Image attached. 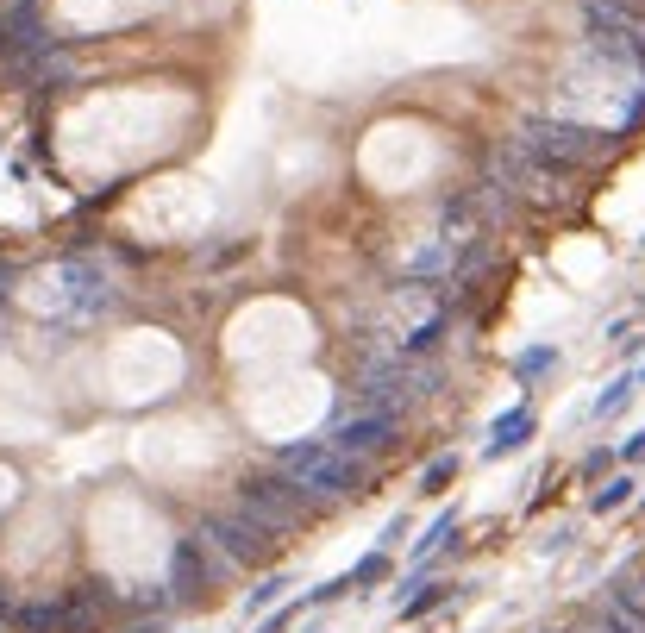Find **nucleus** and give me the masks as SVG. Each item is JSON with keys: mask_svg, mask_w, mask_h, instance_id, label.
<instances>
[{"mask_svg": "<svg viewBox=\"0 0 645 633\" xmlns=\"http://www.w3.org/2000/svg\"><path fill=\"white\" fill-rule=\"evenodd\" d=\"M276 464H282V471H289L301 489H314L320 502H332V496H364V489H370V464L357 458V452H339L332 439L282 445Z\"/></svg>", "mask_w": 645, "mask_h": 633, "instance_id": "obj_1", "label": "nucleus"}, {"mask_svg": "<svg viewBox=\"0 0 645 633\" xmlns=\"http://www.w3.org/2000/svg\"><path fill=\"white\" fill-rule=\"evenodd\" d=\"M238 502H245V514H251V521H264L270 533H295L307 514L326 508L314 489H301L289 471H251L245 483H238Z\"/></svg>", "mask_w": 645, "mask_h": 633, "instance_id": "obj_2", "label": "nucleus"}, {"mask_svg": "<svg viewBox=\"0 0 645 633\" xmlns=\"http://www.w3.org/2000/svg\"><path fill=\"white\" fill-rule=\"evenodd\" d=\"M201 539H207V546L226 558V565H238V571L264 565V558H270V546H276V533H270L264 521H251L245 508H238V514H207Z\"/></svg>", "mask_w": 645, "mask_h": 633, "instance_id": "obj_3", "label": "nucleus"}, {"mask_svg": "<svg viewBox=\"0 0 645 633\" xmlns=\"http://www.w3.org/2000/svg\"><path fill=\"white\" fill-rule=\"evenodd\" d=\"M207 552H213L207 539H176V552H170V596H176V602H201V596H213V577L226 571V558L213 565Z\"/></svg>", "mask_w": 645, "mask_h": 633, "instance_id": "obj_4", "label": "nucleus"}, {"mask_svg": "<svg viewBox=\"0 0 645 633\" xmlns=\"http://www.w3.org/2000/svg\"><path fill=\"white\" fill-rule=\"evenodd\" d=\"M126 596L113 590V583H76V590L63 596V627L57 633H101L107 615H119Z\"/></svg>", "mask_w": 645, "mask_h": 633, "instance_id": "obj_5", "label": "nucleus"}, {"mask_svg": "<svg viewBox=\"0 0 645 633\" xmlns=\"http://www.w3.org/2000/svg\"><path fill=\"white\" fill-rule=\"evenodd\" d=\"M395 427H401L395 408H357V414L339 420V427H332L326 439L339 445V452H357V458H364V452H382V445L395 439Z\"/></svg>", "mask_w": 645, "mask_h": 633, "instance_id": "obj_6", "label": "nucleus"}, {"mask_svg": "<svg viewBox=\"0 0 645 633\" xmlns=\"http://www.w3.org/2000/svg\"><path fill=\"white\" fill-rule=\"evenodd\" d=\"M533 433H539V414H533L527 402H520L514 414H501L495 427H489V445H483V458H508V452H520V445H527Z\"/></svg>", "mask_w": 645, "mask_h": 633, "instance_id": "obj_7", "label": "nucleus"}, {"mask_svg": "<svg viewBox=\"0 0 645 633\" xmlns=\"http://www.w3.org/2000/svg\"><path fill=\"white\" fill-rule=\"evenodd\" d=\"M451 533H458V508H439V514H433V527H426V533L414 539V552H408V565L420 571V565H426V558H433V552L445 546V539H451Z\"/></svg>", "mask_w": 645, "mask_h": 633, "instance_id": "obj_8", "label": "nucleus"}, {"mask_svg": "<svg viewBox=\"0 0 645 633\" xmlns=\"http://www.w3.org/2000/svg\"><path fill=\"white\" fill-rule=\"evenodd\" d=\"M13 627L19 633H57L63 627V602H26V608H13Z\"/></svg>", "mask_w": 645, "mask_h": 633, "instance_id": "obj_9", "label": "nucleus"}, {"mask_svg": "<svg viewBox=\"0 0 645 633\" xmlns=\"http://www.w3.org/2000/svg\"><path fill=\"white\" fill-rule=\"evenodd\" d=\"M289 590H295V583H289V571H270V577L257 583L251 596H245V615H251V621H257V615H270V608H276L282 596H289Z\"/></svg>", "mask_w": 645, "mask_h": 633, "instance_id": "obj_10", "label": "nucleus"}, {"mask_svg": "<svg viewBox=\"0 0 645 633\" xmlns=\"http://www.w3.org/2000/svg\"><path fill=\"white\" fill-rule=\"evenodd\" d=\"M633 389H639V370H627V377H614L602 395H595V420H614L620 408H627L633 402Z\"/></svg>", "mask_w": 645, "mask_h": 633, "instance_id": "obj_11", "label": "nucleus"}, {"mask_svg": "<svg viewBox=\"0 0 645 633\" xmlns=\"http://www.w3.org/2000/svg\"><path fill=\"white\" fill-rule=\"evenodd\" d=\"M458 596V583H426L420 596H401V621H420V615H433L439 602H451Z\"/></svg>", "mask_w": 645, "mask_h": 633, "instance_id": "obj_12", "label": "nucleus"}, {"mask_svg": "<svg viewBox=\"0 0 645 633\" xmlns=\"http://www.w3.org/2000/svg\"><path fill=\"white\" fill-rule=\"evenodd\" d=\"M458 471H464V458H458V452L433 458V464L420 471V496H445V483H458Z\"/></svg>", "mask_w": 645, "mask_h": 633, "instance_id": "obj_13", "label": "nucleus"}, {"mask_svg": "<svg viewBox=\"0 0 645 633\" xmlns=\"http://www.w3.org/2000/svg\"><path fill=\"white\" fill-rule=\"evenodd\" d=\"M552 364H558V345H533V351H520V358H514V377L533 383V377H545Z\"/></svg>", "mask_w": 645, "mask_h": 633, "instance_id": "obj_14", "label": "nucleus"}, {"mask_svg": "<svg viewBox=\"0 0 645 633\" xmlns=\"http://www.w3.org/2000/svg\"><path fill=\"white\" fill-rule=\"evenodd\" d=\"M389 571H395V565H389V552L376 546L370 558H357V571H351L345 583H351V590H370V583H382V577H389Z\"/></svg>", "mask_w": 645, "mask_h": 633, "instance_id": "obj_15", "label": "nucleus"}, {"mask_svg": "<svg viewBox=\"0 0 645 633\" xmlns=\"http://www.w3.org/2000/svg\"><path fill=\"white\" fill-rule=\"evenodd\" d=\"M633 489H639L633 477H614L608 489H595V502H589V508H595V514H620V508L633 502Z\"/></svg>", "mask_w": 645, "mask_h": 633, "instance_id": "obj_16", "label": "nucleus"}, {"mask_svg": "<svg viewBox=\"0 0 645 633\" xmlns=\"http://www.w3.org/2000/svg\"><path fill=\"white\" fill-rule=\"evenodd\" d=\"M339 596H351V583L332 577V583H320V590H307V608H326V602H339Z\"/></svg>", "mask_w": 645, "mask_h": 633, "instance_id": "obj_17", "label": "nucleus"}, {"mask_svg": "<svg viewBox=\"0 0 645 633\" xmlns=\"http://www.w3.org/2000/svg\"><path fill=\"white\" fill-rule=\"evenodd\" d=\"M295 615H301V608H295V602H289V608H282V602H276V608H270V615H264V627H257V633H289V621H295Z\"/></svg>", "mask_w": 645, "mask_h": 633, "instance_id": "obj_18", "label": "nucleus"}, {"mask_svg": "<svg viewBox=\"0 0 645 633\" xmlns=\"http://www.w3.org/2000/svg\"><path fill=\"white\" fill-rule=\"evenodd\" d=\"M401 533H408V514H395V521H389V527H382V552H389V546H395V539H401Z\"/></svg>", "mask_w": 645, "mask_h": 633, "instance_id": "obj_19", "label": "nucleus"}, {"mask_svg": "<svg viewBox=\"0 0 645 633\" xmlns=\"http://www.w3.org/2000/svg\"><path fill=\"white\" fill-rule=\"evenodd\" d=\"M620 458H627V464H639V458H645V433H633L627 445H620Z\"/></svg>", "mask_w": 645, "mask_h": 633, "instance_id": "obj_20", "label": "nucleus"}, {"mask_svg": "<svg viewBox=\"0 0 645 633\" xmlns=\"http://www.w3.org/2000/svg\"><path fill=\"white\" fill-rule=\"evenodd\" d=\"M13 608H19V602H13L7 590H0V633H7V627H13Z\"/></svg>", "mask_w": 645, "mask_h": 633, "instance_id": "obj_21", "label": "nucleus"}, {"mask_svg": "<svg viewBox=\"0 0 645 633\" xmlns=\"http://www.w3.org/2000/svg\"><path fill=\"white\" fill-rule=\"evenodd\" d=\"M639 383H645V370H639Z\"/></svg>", "mask_w": 645, "mask_h": 633, "instance_id": "obj_22", "label": "nucleus"}, {"mask_svg": "<svg viewBox=\"0 0 645 633\" xmlns=\"http://www.w3.org/2000/svg\"><path fill=\"white\" fill-rule=\"evenodd\" d=\"M639 251H645V239H639Z\"/></svg>", "mask_w": 645, "mask_h": 633, "instance_id": "obj_23", "label": "nucleus"}]
</instances>
